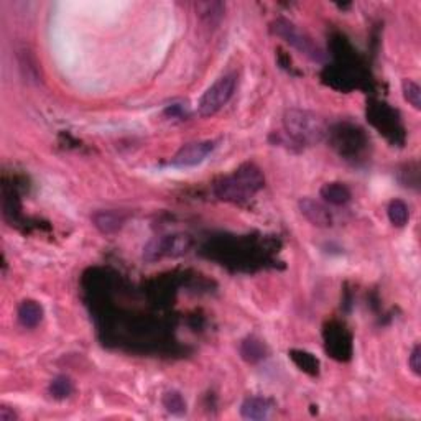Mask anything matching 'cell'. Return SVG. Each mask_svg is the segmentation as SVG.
Here are the masks:
<instances>
[{
  "label": "cell",
  "instance_id": "30bf717a",
  "mask_svg": "<svg viewBox=\"0 0 421 421\" xmlns=\"http://www.w3.org/2000/svg\"><path fill=\"white\" fill-rule=\"evenodd\" d=\"M18 322L27 329H35L43 320V306L35 300H23L17 310Z\"/></svg>",
  "mask_w": 421,
  "mask_h": 421
},
{
  "label": "cell",
  "instance_id": "ba28073f",
  "mask_svg": "<svg viewBox=\"0 0 421 421\" xmlns=\"http://www.w3.org/2000/svg\"><path fill=\"white\" fill-rule=\"evenodd\" d=\"M275 403L267 396H249L241 405V416L244 420L263 421L272 418Z\"/></svg>",
  "mask_w": 421,
  "mask_h": 421
},
{
  "label": "cell",
  "instance_id": "52a82bcc",
  "mask_svg": "<svg viewBox=\"0 0 421 421\" xmlns=\"http://www.w3.org/2000/svg\"><path fill=\"white\" fill-rule=\"evenodd\" d=\"M301 214L316 227H329L334 224V216L326 204L311 198H303L298 203Z\"/></svg>",
  "mask_w": 421,
  "mask_h": 421
},
{
  "label": "cell",
  "instance_id": "5bb4252c",
  "mask_svg": "<svg viewBox=\"0 0 421 421\" xmlns=\"http://www.w3.org/2000/svg\"><path fill=\"white\" fill-rule=\"evenodd\" d=\"M50 395L53 398L56 400H65L68 396L73 395V391H75V384H73V380L70 377L66 375H58L55 379L51 380L50 384Z\"/></svg>",
  "mask_w": 421,
  "mask_h": 421
},
{
  "label": "cell",
  "instance_id": "4fadbf2b",
  "mask_svg": "<svg viewBox=\"0 0 421 421\" xmlns=\"http://www.w3.org/2000/svg\"><path fill=\"white\" fill-rule=\"evenodd\" d=\"M387 214H389L390 222L394 224L395 227H403L408 224L410 219V209L408 204L401 199H394L387 208Z\"/></svg>",
  "mask_w": 421,
  "mask_h": 421
},
{
  "label": "cell",
  "instance_id": "7a4b0ae2",
  "mask_svg": "<svg viewBox=\"0 0 421 421\" xmlns=\"http://www.w3.org/2000/svg\"><path fill=\"white\" fill-rule=\"evenodd\" d=\"M287 135L298 145H316L325 139L326 122L315 112L290 109L283 115Z\"/></svg>",
  "mask_w": 421,
  "mask_h": 421
},
{
  "label": "cell",
  "instance_id": "3957f363",
  "mask_svg": "<svg viewBox=\"0 0 421 421\" xmlns=\"http://www.w3.org/2000/svg\"><path fill=\"white\" fill-rule=\"evenodd\" d=\"M272 32L275 33L278 38H282L283 42L295 48L296 51H300L301 55L310 58L315 63H322L326 60V53L313 38L308 35L306 32H303L300 27L295 23L287 20V18H277L272 23Z\"/></svg>",
  "mask_w": 421,
  "mask_h": 421
},
{
  "label": "cell",
  "instance_id": "8992f818",
  "mask_svg": "<svg viewBox=\"0 0 421 421\" xmlns=\"http://www.w3.org/2000/svg\"><path fill=\"white\" fill-rule=\"evenodd\" d=\"M214 149H216V142L213 140L189 142V144L183 145L176 151L173 160H171V165L176 166V168H191V166L203 163L213 153Z\"/></svg>",
  "mask_w": 421,
  "mask_h": 421
},
{
  "label": "cell",
  "instance_id": "9a60e30c",
  "mask_svg": "<svg viewBox=\"0 0 421 421\" xmlns=\"http://www.w3.org/2000/svg\"><path fill=\"white\" fill-rule=\"evenodd\" d=\"M163 406L168 413L175 416H181L186 413V401L183 395L176 390H170L163 395Z\"/></svg>",
  "mask_w": 421,
  "mask_h": 421
},
{
  "label": "cell",
  "instance_id": "e0dca14e",
  "mask_svg": "<svg viewBox=\"0 0 421 421\" xmlns=\"http://www.w3.org/2000/svg\"><path fill=\"white\" fill-rule=\"evenodd\" d=\"M408 365L415 375H421V347L416 344L408 356Z\"/></svg>",
  "mask_w": 421,
  "mask_h": 421
},
{
  "label": "cell",
  "instance_id": "2e32d148",
  "mask_svg": "<svg viewBox=\"0 0 421 421\" xmlns=\"http://www.w3.org/2000/svg\"><path fill=\"white\" fill-rule=\"evenodd\" d=\"M401 91H403V97L408 104L413 106V109H421V87L411 80H403L401 82Z\"/></svg>",
  "mask_w": 421,
  "mask_h": 421
},
{
  "label": "cell",
  "instance_id": "8fae6325",
  "mask_svg": "<svg viewBox=\"0 0 421 421\" xmlns=\"http://www.w3.org/2000/svg\"><path fill=\"white\" fill-rule=\"evenodd\" d=\"M320 194L326 204L331 206H344L352 199V193L349 186L344 183H326L321 186Z\"/></svg>",
  "mask_w": 421,
  "mask_h": 421
},
{
  "label": "cell",
  "instance_id": "5b68a950",
  "mask_svg": "<svg viewBox=\"0 0 421 421\" xmlns=\"http://www.w3.org/2000/svg\"><path fill=\"white\" fill-rule=\"evenodd\" d=\"M189 247L191 239L184 234L156 237L146 244L144 249V258L146 262H155L163 257H180L188 252Z\"/></svg>",
  "mask_w": 421,
  "mask_h": 421
},
{
  "label": "cell",
  "instance_id": "7c38bea8",
  "mask_svg": "<svg viewBox=\"0 0 421 421\" xmlns=\"http://www.w3.org/2000/svg\"><path fill=\"white\" fill-rule=\"evenodd\" d=\"M241 354L242 359L247 360L249 364H257V362H260L267 357V347L256 336H249L247 339L242 341Z\"/></svg>",
  "mask_w": 421,
  "mask_h": 421
},
{
  "label": "cell",
  "instance_id": "ac0fdd59",
  "mask_svg": "<svg viewBox=\"0 0 421 421\" xmlns=\"http://www.w3.org/2000/svg\"><path fill=\"white\" fill-rule=\"evenodd\" d=\"M18 418V415L8 406L2 405L0 406V421H15Z\"/></svg>",
  "mask_w": 421,
  "mask_h": 421
},
{
  "label": "cell",
  "instance_id": "277c9868",
  "mask_svg": "<svg viewBox=\"0 0 421 421\" xmlns=\"http://www.w3.org/2000/svg\"><path fill=\"white\" fill-rule=\"evenodd\" d=\"M237 87V76L236 75H224L214 82L213 86L208 87L203 97L199 99L198 104V114L201 117H213L216 115L229 101L232 99L234 92Z\"/></svg>",
  "mask_w": 421,
  "mask_h": 421
},
{
  "label": "cell",
  "instance_id": "9c48e42d",
  "mask_svg": "<svg viewBox=\"0 0 421 421\" xmlns=\"http://www.w3.org/2000/svg\"><path fill=\"white\" fill-rule=\"evenodd\" d=\"M127 216L119 210H97L92 216V224L102 234H114L125 224Z\"/></svg>",
  "mask_w": 421,
  "mask_h": 421
},
{
  "label": "cell",
  "instance_id": "6da1fadb",
  "mask_svg": "<svg viewBox=\"0 0 421 421\" xmlns=\"http://www.w3.org/2000/svg\"><path fill=\"white\" fill-rule=\"evenodd\" d=\"M265 186L262 170L253 163H244L232 175L224 176L214 184V193L227 203L242 204L253 198Z\"/></svg>",
  "mask_w": 421,
  "mask_h": 421
}]
</instances>
